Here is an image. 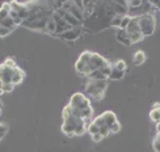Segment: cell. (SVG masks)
I'll use <instances>...</instances> for the list:
<instances>
[{
    "mask_svg": "<svg viewBox=\"0 0 160 152\" xmlns=\"http://www.w3.org/2000/svg\"><path fill=\"white\" fill-rule=\"evenodd\" d=\"M3 64L7 66V67H9V68H16L17 67V64H16V62H15V59L13 58H7L5 61L3 62Z\"/></svg>",
    "mask_w": 160,
    "mask_h": 152,
    "instance_id": "26",
    "label": "cell"
},
{
    "mask_svg": "<svg viewBox=\"0 0 160 152\" xmlns=\"http://www.w3.org/2000/svg\"><path fill=\"white\" fill-rule=\"evenodd\" d=\"M123 76H125V71H119L112 63V71H110V75L108 77V80H121Z\"/></svg>",
    "mask_w": 160,
    "mask_h": 152,
    "instance_id": "18",
    "label": "cell"
},
{
    "mask_svg": "<svg viewBox=\"0 0 160 152\" xmlns=\"http://www.w3.org/2000/svg\"><path fill=\"white\" fill-rule=\"evenodd\" d=\"M24 77H25V74H24V71H22L21 68H18V67L13 68V75H12V84H15V85L20 84V83H21V81L24 80Z\"/></svg>",
    "mask_w": 160,
    "mask_h": 152,
    "instance_id": "16",
    "label": "cell"
},
{
    "mask_svg": "<svg viewBox=\"0 0 160 152\" xmlns=\"http://www.w3.org/2000/svg\"><path fill=\"white\" fill-rule=\"evenodd\" d=\"M116 38L119 43H122L123 46H131V41H130V36L129 33L126 32L125 29H117L116 32Z\"/></svg>",
    "mask_w": 160,
    "mask_h": 152,
    "instance_id": "13",
    "label": "cell"
},
{
    "mask_svg": "<svg viewBox=\"0 0 160 152\" xmlns=\"http://www.w3.org/2000/svg\"><path fill=\"white\" fill-rule=\"evenodd\" d=\"M88 79H91V80H108V79H106V76H105L100 70L93 71L92 74L88 76Z\"/></svg>",
    "mask_w": 160,
    "mask_h": 152,
    "instance_id": "20",
    "label": "cell"
},
{
    "mask_svg": "<svg viewBox=\"0 0 160 152\" xmlns=\"http://www.w3.org/2000/svg\"><path fill=\"white\" fill-rule=\"evenodd\" d=\"M52 18H54V22H55V26H57V30H55L54 37H58L59 34H62V33H64V32H67V30L72 29V26H70V25L61 17V16L58 15L57 12L52 13Z\"/></svg>",
    "mask_w": 160,
    "mask_h": 152,
    "instance_id": "9",
    "label": "cell"
},
{
    "mask_svg": "<svg viewBox=\"0 0 160 152\" xmlns=\"http://www.w3.org/2000/svg\"><path fill=\"white\" fill-rule=\"evenodd\" d=\"M82 33H83V26L82 28H72V29H70L67 32L62 33V34H59L58 38L64 39V41H76V39L80 38Z\"/></svg>",
    "mask_w": 160,
    "mask_h": 152,
    "instance_id": "10",
    "label": "cell"
},
{
    "mask_svg": "<svg viewBox=\"0 0 160 152\" xmlns=\"http://www.w3.org/2000/svg\"><path fill=\"white\" fill-rule=\"evenodd\" d=\"M93 122H95L98 127H109V129H112V126L114 123H117L118 120H117V117H116V114L113 113V111L108 110V111H104V113L101 115H98L97 118H95Z\"/></svg>",
    "mask_w": 160,
    "mask_h": 152,
    "instance_id": "7",
    "label": "cell"
},
{
    "mask_svg": "<svg viewBox=\"0 0 160 152\" xmlns=\"http://www.w3.org/2000/svg\"><path fill=\"white\" fill-rule=\"evenodd\" d=\"M152 148H154L155 152H160V142L158 139H155V138H154V140H152Z\"/></svg>",
    "mask_w": 160,
    "mask_h": 152,
    "instance_id": "33",
    "label": "cell"
},
{
    "mask_svg": "<svg viewBox=\"0 0 160 152\" xmlns=\"http://www.w3.org/2000/svg\"><path fill=\"white\" fill-rule=\"evenodd\" d=\"M12 75H13V68L7 67L4 64H0V83L2 84L12 83Z\"/></svg>",
    "mask_w": 160,
    "mask_h": 152,
    "instance_id": "12",
    "label": "cell"
},
{
    "mask_svg": "<svg viewBox=\"0 0 160 152\" xmlns=\"http://www.w3.org/2000/svg\"><path fill=\"white\" fill-rule=\"evenodd\" d=\"M91 136H92L93 142H96V143H97V142H101V140L104 139V136L100 134V133H98V134H95V135H91Z\"/></svg>",
    "mask_w": 160,
    "mask_h": 152,
    "instance_id": "34",
    "label": "cell"
},
{
    "mask_svg": "<svg viewBox=\"0 0 160 152\" xmlns=\"http://www.w3.org/2000/svg\"><path fill=\"white\" fill-rule=\"evenodd\" d=\"M150 118H151V121H154L156 125L160 123V104L159 102H155L152 105V109L150 111Z\"/></svg>",
    "mask_w": 160,
    "mask_h": 152,
    "instance_id": "15",
    "label": "cell"
},
{
    "mask_svg": "<svg viewBox=\"0 0 160 152\" xmlns=\"http://www.w3.org/2000/svg\"><path fill=\"white\" fill-rule=\"evenodd\" d=\"M70 106L72 109V114L84 120L87 123H91L92 115H93V109L89 104V100L87 98L83 93H75L72 95L71 100H70Z\"/></svg>",
    "mask_w": 160,
    "mask_h": 152,
    "instance_id": "2",
    "label": "cell"
},
{
    "mask_svg": "<svg viewBox=\"0 0 160 152\" xmlns=\"http://www.w3.org/2000/svg\"><path fill=\"white\" fill-rule=\"evenodd\" d=\"M125 30L128 32L129 34H134V33H142V30H141V26H139V24H138V20H137L135 17H132V18H131L130 24L128 25V28H126Z\"/></svg>",
    "mask_w": 160,
    "mask_h": 152,
    "instance_id": "17",
    "label": "cell"
},
{
    "mask_svg": "<svg viewBox=\"0 0 160 152\" xmlns=\"http://www.w3.org/2000/svg\"><path fill=\"white\" fill-rule=\"evenodd\" d=\"M106 89H108V80H91V79H88V81L85 84L87 95L97 101L104 98Z\"/></svg>",
    "mask_w": 160,
    "mask_h": 152,
    "instance_id": "4",
    "label": "cell"
},
{
    "mask_svg": "<svg viewBox=\"0 0 160 152\" xmlns=\"http://www.w3.org/2000/svg\"><path fill=\"white\" fill-rule=\"evenodd\" d=\"M13 30L8 29V28H4V26H0V38H4L7 36H9Z\"/></svg>",
    "mask_w": 160,
    "mask_h": 152,
    "instance_id": "29",
    "label": "cell"
},
{
    "mask_svg": "<svg viewBox=\"0 0 160 152\" xmlns=\"http://www.w3.org/2000/svg\"><path fill=\"white\" fill-rule=\"evenodd\" d=\"M156 131H158V134H160V123L156 125Z\"/></svg>",
    "mask_w": 160,
    "mask_h": 152,
    "instance_id": "36",
    "label": "cell"
},
{
    "mask_svg": "<svg viewBox=\"0 0 160 152\" xmlns=\"http://www.w3.org/2000/svg\"><path fill=\"white\" fill-rule=\"evenodd\" d=\"M62 115H63V120H67L68 117H71V115H72V109H71L70 105H67V106H66V108L63 109Z\"/></svg>",
    "mask_w": 160,
    "mask_h": 152,
    "instance_id": "30",
    "label": "cell"
},
{
    "mask_svg": "<svg viewBox=\"0 0 160 152\" xmlns=\"http://www.w3.org/2000/svg\"><path fill=\"white\" fill-rule=\"evenodd\" d=\"M135 18L138 20V24H139V26H141V30H142L144 37H148L155 32L156 20H155V17H154L152 13L139 16V17H135Z\"/></svg>",
    "mask_w": 160,
    "mask_h": 152,
    "instance_id": "5",
    "label": "cell"
},
{
    "mask_svg": "<svg viewBox=\"0 0 160 152\" xmlns=\"http://www.w3.org/2000/svg\"><path fill=\"white\" fill-rule=\"evenodd\" d=\"M131 16H129V15H126V16H123V18H122V22H121V26H119V29H126L128 28V25L130 24V21H131Z\"/></svg>",
    "mask_w": 160,
    "mask_h": 152,
    "instance_id": "27",
    "label": "cell"
},
{
    "mask_svg": "<svg viewBox=\"0 0 160 152\" xmlns=\"http://www.w3.org/2000/svg\"><path fill=\"white\" fill-rule=\"evenodd\" d=\"M87 131H88L91 135H95V134H98V133H100V127L92 121V122L88 125V129H87Z\"/></svg>",
    "mask_w": 160,
    "mask_h": 152,
    "instance_id": "23",
    "label": "cell"
},
{
    "mask_svg": "<svg viewBox=\"0 0 160 152\" xmlns=\"http://www.w3.org/2000/svg\"><path fill=\"white\" fill-rule=\"evenodd\" d=\"M7 131H8V126H7V125H2V123H0V140L4 138V135L7 134Z\"/></svg>",
    "mask_w": 160,
    "mask_h": 152,
    "instance_id": "31",
    "label": "cell"
},
{
    "mask_svg": "<svg viewBox=\"0 0 160 152\" xmlns=\"http://www.w3.org/2000/svg\"><path fill=\"white\" fill-rule=\"evenodd\" d=\"M113 66H114L116 68H118L119 71H126V63L123 59H117V61L113 63Z\"/></svg>",
    "mask_w": 160,
    "mask_h": 152,
    "instance_id": "24",
    "label": "cell"
},
{
    "mask_svg": "<svg viewBox=\"0 0 160 152\" xmlns=\"http://www.w3.org/2000/svg\"><path fill=\"white\" fill-rule=\"evenodd\" d=\"M123 16H126V15H116L114 17L112 18V21H110V26L119 29V26H121V22H122Z\"/></svg>",
    "mask_w": 160,
    "mask_h": 152,
    "instance_id": "22",
    "label": "cell"
},
{
    "mask_svg": "<svg viewBox=\"0 0 160 152\" xmlns=\"http://www.w3.org/2000/svg\"><path fill=\"white\" fill-rule=\"evenodd\" d=\"M119 130H121V125H119V122H117V123H114V125L112 126L110 133H112V134H117Z\"/></svg>",
    "mask_w": 160,
    "mask_h": 152,
    "instance_id": "32",
    "label": "cell"
},
{
    "mask_svg": "<svg viewBox=\"0 0 160 152\" xmlns=\"http://www.w3.org/2000/svg\"><path fill=\"white\" fill-rule=\"evenodd\" d=\"M92 52L91 51H84L80 54V56L78 58V61L75 63V68L79 72L80 75H84L88 77L91 75V70L88 67V63H89V59H91Z\"/></svg>",
    "mask_w": 160,
    "mask_h": 152,
    "instance_id": "6",
    "label": "cell"
},
{
    "mask_svg": "<svg viewBox=\"0 0 160 152\" xmlns=\"http://www.w3.org/2000/svg\"><path fill=\"white\" fill-rule=\"evenodd\" d=\"M11 11H12L11 2H5V3H3V5L0 7V24H2L5 18H8V17H9Z\"/></svg>",
    "mask_w": 160,
    "mask_h": 152,
    "instance_id": "14",
    "label": "cell"
},
{
    "mask_svg": "<svg viewBox=\"0 0 160 152\" xmlns=\"http://www.w3.org/2000/svg\"><path fill=\"white\" fill-rule=\"evenodd\" d=\"M151 3L155 7V9H160V2H151Z\"/></svg>",
    "mask_w": 160,
    "mask_h": 152,
    "instance_id": "35",
    "label": "cell"
},
{
    "mask_svg": "<svg viewBox=\"0 0 160 152\" xmlns=\"http://www.w3.org/2000/svg\"><path fill=\"white\" fill-rule=\"evenodd\" d=\"M15 87H16V85L12 84V83H9V84H2V89H3L4 93H9V92H13Z\"/></svg>",
    "mask_w": 160,
    "mask_h": 152,
    "instance_id": "28",
    "label": "cell"
},
{
    "mask_svg": "<svg viewBox=\"0 0 160 152\" xmlns=\"http://www.w3.org/2000/svg\"><path fill=\"white\" fill-rule=\"evenodd\" d=\"M11 5H12V9L16 11L18 13V16L21 17L22 22L25 21L26 18L29 16V9L26 7V3H21V2H11Z\"/></svg>",
    "mask_w": 160,
    "mask_h": 152,
    "instance_id": "11",
    "label": "cell"
},
{
    "mask_svg": "<svg viewBox=\"0 0 160 152\" xmlns=\"http://www.w3.org/2000/svg\"><path fill=\"white\" fill-rule=\"evenodd\" d=\"M144 61H146V54H144V51H142V50H138L134 54V56H132V63H134L135 66L143 64Z\"/></svg>",
    "mask_w": 160,
    "mask_h": 152,
    "instance_id": "19",
    "label": "cell"
},
{
    "mask_svg": "<svg viewBox=\"0 0 160 152\" xmlns=\"http://www.w3.org/2000/svg\"><path fill=\"white\" fill-rule=\"evenodd\" d=\"M109 62L106 61L104 56H101L100 54H96V52H92L91 59H89V63H88V67L91 70V74L93 71H97V70H101L105 64H108Z\"/></svg>",
    "mask_w": 160,
    "mask_h": 152,
    "instance_id": "8",
    "label": "cell"
},
{
    "mask_svg": "<svg viewBox=\"0 0 160 152\" xmlns=\"http://www.w3.org/2000/svg\"><path fill=\"white\" fill-rule=\"evenodd\" d=\"M117 15L114 2H96L95 12L92 13L89 18H87L83 26H85L87 30L92 33H96L105 29L106 26H110L112 18Z\"/></svg>",
    "mask_w": 160,
    "mask_h": 152,
    "instance_id": "1",
    "label": "cell"
},
{
    "mask_svg": "<svg viewBox=\"0 0 160 152\" xmlns=\"http://www.w3.org/2000/svg\"><path fill=\"white\" fill-rule=\"evenodd\" d=\"M55 30H57V26H55V22H54V18H52V16H51V18L49 20L48 25H46L45 33H49V34L54 36V34H55Z\"/></svg>",
    "mask_w": 160,
    "mask_h": 152,
    "instance_id": "21",
    "label": "cell"
},
{
    "mask_svg": "<svg viewBox=\"0 0 160 152\" xmlns=\"http://www.w3.org/2000/svg\"><path fill=\"white\" fill-rule=\"evenodd\" d=\"M126 3H128L129 8H138V7H141L143 4V0H129Z\"/></svg>",
    "mask_w": 160,
    "mask_h": 152,
    "instance_id": "25",
    "label": "cell"
},
{
    "mask_svg": "<svg viewBox=\"0 0 160 152\" xmlns=\"http://www.w3.org/2000/svg\"><path fill=\"white\" fill-rule=\"evenodd\" d=\"M87 129H88V123H87L84 120H82V118L74 115V114L71 117H68L67 120H63L62 131L67 136L83 135L87 133Z\"/></svg>",
    "mask_w": 160,
    "mask_h": 152,
    "instance_id": "3",
    "label": "cell"
}]
</instances>
